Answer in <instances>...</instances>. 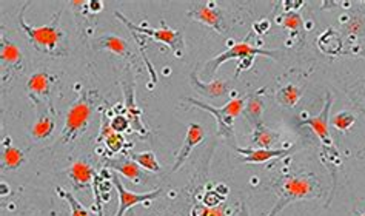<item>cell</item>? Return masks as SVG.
I'll return each mask as SVG.
<instances>
[{"label":"cell","instance_id":"19","mask_svg":"<svg viewBox=\"0 0 365 216\" xmlns=\"http://www.w3.org/2000/svg\"><path fill=\"white\" fill-rule=\"evenodd\" d=\"M264 110H265V101H264V96L261 95V91H256L253 95L247 96L244 116L250 124H252L253 128L257 127L259 124H262Z\"/></svg>","mask_w":365,"mask_h":216},{"label":"cell","instance_id":"22","mask_svg":"<svg viewBox=\"0 0 365 216\" xmlns=\"http://www.w3.org/2000/svg\"><path fill=\"white\" fill-rule=\"evenodd\" d=\"M304 90L301 87L294 86V83H285L279 90L276 91V101L277 104L285 108H294L302 98Z\"/></svg>","mask_w":365,"mask_h":216},{"label":"cell","instance_id":"1","mask_svg":"<svg viewBox=\"0 0 365 216\" xmlns=\"http://www.w3.org/2000/svg\"><path fill=\"white\" fill-rule=\"evenodd\" d=\"M30 2H26L21 6V14H19V26L22 28L24 34L28 37V41L34 46V48L51 58H66L70 54V43L68 36L61 28V14L59 11L53 16L51 22L46 25L36 26L26 22L25 11Z\"/></svg>","mask_w":365,"mask_h":216},{"label":"cell","instance_id":"33","mask_svg":"<svg viewBox=\"0 0 365 216\" xmlns=\"http://www.w3.org/2000/svg\"><path fill=\"white\" fill-rule=\"evenodd\" d=\"M94 190V198H96V205H94V213H98V216H103V209H102V201H101V193L96 190V187L93 185Z\"/></svg>","mask_w":365,"mask_h":216},{"label":"cell","instance_id":"18","mask_svg":"<svg viewBox=\"0 0 365 216\" xmlns=\"http://www.w3.org/2000/svg\"><path fill=\"white\" fill-rule=\"evenodd\" d=\"M93 48L94 50H108L113 54L120 56V58H133V53L130 50V43L122 39L119 36H102L99 39H96L93 42Z\"/></svg>","mask_w":365,"mask_h":216},{"label":"cell","instance_id":"29","mask_svg":"<svg viewBox=\"0 0 365 216\" xmlns=\"http://www.w3.org/2000/svg\"><path fill=\"white\" fill-rule=\"evenodd\" d=\"M365 19L362 16H350L344 19V31L349 36H359L365 28Z\"/></svg>","mask_w":365,"mask_h":216},{"label":"cell","instance_id":"4","mask_svg":"<svg viewBox=\"0 0 365 216\" xmlns=\"http://www.w3.org/2000/svg\"><path fill=\"white\" fill-rule=\"evenodd\" d=\"M184 101L190 102L191 106L200 108V110H205L208 111L210 115L215 116L216 120V135L217 138L224 139L228 145H232L233 148H236V136H235V119L237 116H241L244 113V107H245V98H237L233 96L230 99L224 107H213L207 104V102L202 101H197L193 98H185Z\"/></svg>","mask_w":365,"mask_h":216},{"label":"cell","instance_id":"13","mask_svg":"<svg viewBox=\"0 0 365 216\" xmlns=\"http://www.w3.org/2000/svg\"><path fill=\"white\" fill-rule=\"evenodd\" d=\"M105 167L118 172L133 184H145L148 181V176L143 173V168H140L131 158L127 156L105 159Z\"/></svg>","mask_w":365,"mask_h":216},{"label":"cell","instance_id":"28","mask_svg":"<svg viewBox=\"0 0 365 216\" xmlns=\"http://www.w3.org/2000/svg\"><path fill=\"white\" fill-rule=\"evenodd\" d=\"M349 98L359 111L365 113V79L354 83L351 90H349Z\"/></svg>","mask_w":365,"mask_h":216},{"label":"cell","instance_id":"3","mask_svg":"<svg viewBox=\"0 0 365 216\" xmlns=\"http://www.w3.org/2000/svg\"><path fill=\"white\" fill-rule=\"evenodd\" d=\"M281 54L282 53L279 50H264V48H261V46L250 43L248 39L242 41V42H232V45H228V48L224 53H220V54L215 56L213 59L205 62L204 70H202V76L213 81L220 65L235 59V61H239V70L236 73V78H237L239 73L245 71L252 67V62L256 56H267V58H270V59H277Z\"/></svg>","mask_w":365,"mask_h":216},{"label":"cell","instance_id":"20","mask_svg":"<svg viewBox=\"0 0 365 216\" xmlns=\"http://www.w3.org/2000/svg\"><path fill=\"white\" fill-rule=\"evenodd\" d=\"M282 138L281 131L268 128L264 124H259L253 128L252 147L253 148H273Z\"/></svg>","mask_w":365,"mask_h":216},{"label":"cell","instance_id":"7","mask_svg":"<svg viewBox=\"0 0 365 216\" xmlns=\"http://www.w3.org/2000/svg\"><path fill=\"white\" fill-rule=\"evenodd\" d=\"M187 16L199 24L207 25L217 34H225L230 30L227 13L216 2H211V0L195 4L187 11Z\"/></svg>","mask_w":365,"mask_h":216},{"label":"cell","instance_id":"21","mask_svg":"<svg viewBox=\"0 0 365 216\" xmlns=\"http://www.w3.org/2000/svg\"><path fill=\"white\" fill-rule=\"evenodd\" d=\"M56 115L53 107H50L48 111L39 113V118L34 122V125L31 127V136L36 140H43L46 138H50L54 131L56 127V120H54Z\"/></svg>","mask_w":365,"mask_h":216},{"label":"cell","instance_id":"11","mask_svg":"<svg viewBox=\"0 0 365 216\" xmlns=\"http://www.w3.org/2000/svg\"><path fill=\"white\" fill-rule=\"evenodd\" d=\"M56 83V76L50 71L46 70H41L34 74H31L30 79L26 82V91L28 96L33 101L34 107L39 108L41 104H51V93H53V87Z\"/></svg>","mask_w":365,"mask_h":216},{"label":"cell","instance_id":"10","mask_svg":"<svg viewBox=\"0 0 365 216\" xmlns=\"http://www.w3.org/2000/svg\"><path fill=\"white\" fill-rule=\"evenodd\" d=\"M111 184L116 187L118 190V198H119V207L118 212L114 216H123L130 209L136 207L139 204H145L147 207L150 205V201L159 198L162 195V190H153V192H147V193H134L130 192L128 189H125V185L122 184L120 178L118 176V172L111 170Z\"/></svg>","mask_w":365,"mask_h":216},{"label":"cell","instance_id":"37","mask_svg":"<svg viewBox=\"0 0 365 216\" xmlns=\"http://www.w3.org/2000/svg\"><path fill=\"white\" fill-rule=\"evenodd\" d=\"M359 216H365V213H362V215H359Z\"/></svg>","mask_w":365,"mask_h":216},{"label":"cell","instance_id":"6","mask_svg":"<svg viewBox=\"0 0 365 216\" xmlns=\"http://www.w3.org/2000/svg\"><path fill=\"white\" fill-rule=\"evenodd\" d=\"M118 19L127 25L130 28L131 33H138L143 37H151L153 41L156 42H162L170 46V50L175 54V58L182 59L185 54V39H184V31L182 30H171L165 25V22H162L160 28L155 30V28H150L147 25H136V24H131L127 17H125L122 13L116 11L114 13Z\"/></svg>","mask_w":365,"mask_h":216},{"label":"cell","instance_id":"34","mask_svg":"<svg viewBox=\"0 0 365 216\" xmlns=\"http://www.w3.org/2000/svg\"><path fill=\"white\" fill-rule=\"evenodd\" d=\"M88 8H90V13H99V11H102V8H103V2H99V0H91V2L88 4Z\"/></svg>","mask_w":365,"mask_h":216},{"label":"cell","instance_id":"5","mask_svg":"<svg viewBox=\"0 0 365 216\" xmlns=\"http://www.w3.org/2000/svg\"><path fill=\"white\" fill-rule=\"evenodd\" d=\"M94 98H96L94 91L81 93L79 98L73 102L68 111H66L65 124L61 133V140L63 144L73 143V140L82 136L86 131V128H88L91 116L96 108Z\"/></svg>","mask_w":365,"mask_h":216},{"label":"cell","instance_id":"25","mask_svg":"<svg viewBox=\"0 0 365 216\" xmlns=\"http://www.w3.org/2000/svg\"><path fill=\"white\" fill-rule=\"evenodd\" d=\"M57 193H59L62 198H65L66 201H68V204H70V209H71V216H98V213H93L91 210H88L85 207V205L76 198V196L73 195V193H70V192H66V190H63V189H57L56 190Z\"/></svg>","mask_w":365,"mask_h":216},{"label":"cell","instance_id":"23","mask_svg":"<svg viewBox=\"0 0 365 216\" xmlns=\"http://www.w3.org/2000/svg\"><path fill=\"white\" fill-rule=\"evenodd\" d=\"M2 161L5 170H16L25 163V155L22 150L13 147L11 144H4Z\"/></svg>","mask_w":365,"mask_h":216},{"label":"cell","instance_id":"8","mask_svg":"<svg viewBox=\"0 0 365 216\" xmlns=\"http://www.w3.org/2000/svg\"><path fill=\"white\" fill-rule=\"evenodd\" d=\"M122 90L125 95L123 111H125V116H127L130 120L131 130L136 131V133L140 135L142 138L150 136L148 128L143 125L142 110L136 104V96H134V81H133V74L130 73V67H127V73H125V78L122 81Z\"/></svg>","mask_w":365,"mask_h":216},{"label":"cell","instance_id":"35","mask_svg":"<svg viewBox=\"0 0 365 216\" xmlns=\"http://www.w3.org/2000/svg\"><path fill=\"white\" fill-rule=\"evenodd\" d=\"M239 205H241V207H239V209H241V216H250L248 209H247V205H245L244 202H241Z\"/></svg>","mask_w":365,"mask_h":216},{"label":"cell","instance_id":"30","mask_svg":"<svg viewBox=\"0 0 365 216\" xmlns=\"http://www.w3.org/2000/svg\"><path fill=\"white\" fill-rule=\"evenodd\" d=\"M103 144H105V148H107L110 153H113V155L120 153L125 147L123 135L118 133V131H113V133H110L107 138L103 139Z\"/></svg>","mask_w":365,"mask_h":216},{"label":"cell","instance_id":"15","mask_svg":"<svg viewBox=\"0 0 365 216\" xmlns=\"http://www.w3.org/2000/svg\"><path fill=\"white\" fill-rule=\"evenodd\" d=\"M236 152L241 155V161L245 164H264L272 161L274 158H284L293 153V150L288 148H241L236 147Z\"/></svg>","mask_w":365,"mask_h":216},{"label":"cell","instance_id":"27","mask_svg":"<svg viewBox=\"0 0 365 216\" xmlns=\"http://www.w3.org/2000/svg\"><path fill=\"white\" fill-rule=\"evenodd\" d=\"M354 122H356V116L349 110H344L331 118V125L336 130L342 131V133H347V131L354 125Z\"/></svg>","mask_w":365,"mask_h":216},{"label":"cell","instance_id":"36","mask_svg":"<svg viewBox=\"0 0 365 216\" xmlns=\"http://www.w3.org/2000/svg\"><path fill=\"white\" fill-rule=\"evenodd\" d=\"M362 153H365V145H364V147H362V148L359 150V153H358V156H361Z\"/></svg>","mask_w":365,"mask_h":216},{"label":"cell","instance_id":"14","mask_svg":"<svg viewBox=\"0 0 365 216\" xmlns=\"http://www.w3.org/2000/svg\"><path fill=\"white\" fill-rule=\"evenodd\" d=\"M207 133H205V128L200 125V124H196V122H193V124L188 125V130H187V136H185V140L184 144H182L180 150L176 155V161L175 164H173V168L171 172H178L179 168L185 164L187 159L190 158L191 152L202 143V140L205 139Z\"/></svg>","mask_w":365,"mask_h":216},{"label":"cell","instance_id":"2","mask_svg":"<svg viewBox=\"0 0 365 216\" xmlns=\"http://www.w3.org/2000/svg\"><path fill=\"white\" fill-rule=\"evenodd\" d=\"M321 193V181L314 173L305 172L297 175H287L277 182V200L267 216H277L292 202L319 198Z\"/></svg>","mask_w":365,"mask_h":216},{"label":"cell","instance_id":"12","mask_svg":"<svg viewBox=\"0 0 365 216\" xmlns=\"http://www.w3.org/2000/svg\"><path fill=\"white\" fill-rule=\"evenodd\" d=\"M190 83H191V87H193L199 93V95H202V96H205L208 99H213V101L227 98L230 90H232V86H230V82L225 79H213V81L204 82L199 78L197 70H195L190 74Z\"/></svg>","mask_w":365,"mask_h":216},{"label":"cell","instance_id":"9","mask_svg":"<svg viewBox=\"0 0 365 216\" xmlns=\"http://www.w3.org/2000/svg\"><path fill=\"white\" fill-rule=\"evenodd\" d=\"M333 107V95L331 93H327L325 95V104L322 111L319 115L312 116L309 119H304L301 122V125L305 127H310L313 130V133L318 136V139L321 140V144L324 145L325 150H329V152L333 153H338L336 152V148L333 145V139H331V133H330V111Z\"/></svg>","mask_w":365,"mask_h":216},{"label":"cell","instance_id":"16","mask_svg":"<svg viewBox=\"0 0 365 216\" xmlns=\"http://www.w3.org/2000/svg\"><path fill=\"white\" fill-rule=\"evenodd\" d=\"M0 61H2V74H5L6 70L14 73L22 70L24 54L21 48L5 36H2V41H0Z\"/></svg>","mask_w":365,"mask_h":216},{"label":"cell","instance_id":"31","mask_svg":"<svg viewBox=\"0 0 365 216\" xmlns=\"http://www.w3.org/2000/svg\"><path fill=\"white\" fill-rule=\"evenodd\" d=\"M191 213H193V216H227V207L225 205H216V207L196 205Z\"/></svg>","mask_w":365,"mask_h":216},{"label":"cell","instance_id":"17","mask_svg":"<svg viewBox=\"0 0 365 216\" xmlns=\"http://www.w3.org/2000/svg\"><path fill=\"white\" fill-rule=\"evenodd\" d=\"M68 176L71 178L73 185L76 189H86V187H93L94 182L98 181V172L94 170L91 164H88L83 159L74 161L68 170Z\"/></svg>","mask_w":365,"mask_h":216},{"label":"cell","instance_id":"24","mask_svg":"<svg viewBox=\"0 0 365 216\" xmlns=\"http://www.w3.org/2000/svg\"><path fill=\"white\" fill-rule=\"evenodd\" d=\"M134 163H136L140 168L151 173H159L160 172V164L155 152H140V153H131L130 155Z\"/></svg>","mask_w":365,"mask_h":216},{"label":"cell","instance_id":"32","mask_svg":"<svg viewBox=\"0 0 365 216\" xmlns=\"http://www.w3.org/2000/svg\"><path fill=\"white\" fill-rule=\"evenodd\" d=\"M111 127L114 131H118V133H123V131H128L131 130V124L128 118L125 115H116L113 116L111 119Z\"/></svg>","mask_w":365,"mask_h":216},{"label":"cell","instance_id":"26","mask_svg":"<svg viewBox=\"0 0 365 216\" xmlns=\"http://www.w3.org/2000/svg\"><path fill=\"white\" fill-rule=\"evenodd\" d=\"M277 24H281L285 30L292 33H299L304 26L302 16L297 11H288L281 17H277Z\"/></svg>","mask_w":365,"mask_h":216}]
</instances>
